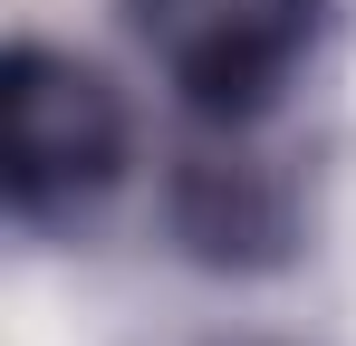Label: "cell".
Listing matches in <instances>:
<instances>
[{"instance_id":"cell-3","label":"cell","mask_w":356,"mask_h":346,"mask_svg":"<svg viewBox=\"0 0 356 346\" xmlns=\"http://www.w3.org/2000/svg\"><path fill=\"white\" fill-rule=\"evenodd\" d=\"M212 346H280V337H212Z\"/></svg>"},{"instance_id":"cell-2","label":"cell","mask_w":356,"mask_h":346,"mask_svg":"<svg viewBox=\"0 0 356 346\" xmlns=\"http://www.w3.org/2000/svg\"><path fill=\"white\" fill-rule=\"evenodd\" d=\"M125 19L174 97L212 125L270 115L318 49V0H125Z\"/></svg>"},{"instance_id":"cell-1","label":"cell","mask_w":356,"mask_h":346,"mask_svg":"<svg viewBox=\"0 0 356 346\" xmlns=\"http://www.w3.org/2000/svg\"><path fill=\"white\" fill-rule=\"evenodd\" d=\"M125 154H135V125H125L116 77L77 49L10 39V58H0V192H10V222L29 240L87 231L116 202Z\"/></svg>"}]
</instances>
